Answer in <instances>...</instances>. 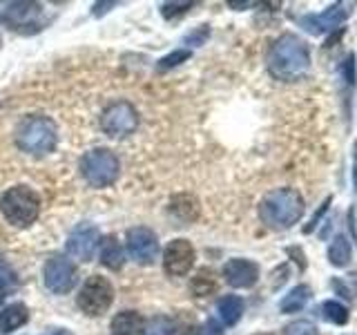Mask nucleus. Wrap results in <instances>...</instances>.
Instances as JSON below:
<instances>
[{"label":"nucleus","mask_w":357,"mask_h":335,"mask_svg":"<svg viewBox=\"0 0 357 335\" xmlns=\"http://www.w3.org/2000/svg\"><path fill=\"white\" fill-rule=\"evenodd\" d=\"M266 67L273 78L284 83L301 81L310 70V50L297 34H282L268 50Z\"/></svg>","instance_id":"obj_1"},{"label":"nucleus","mask_w":357,"mask_h":335,"mask_svg":"<svg viewBox=\"0 0 357 335\" xmlns=\"http://www.w3.org/2000/svg\"><path fill=\"white\" fill-rule=\"evenodd\" d=\"M306 210L304 197L295 188H275L266 193L259 204V217L268 228L288 230L301 219Z\"/></svg>","instance_id":"obj_2"},{"label":"nucleus","mask_w":357,"mask_h":335,"mask_svg":"<svg viewBox=\"0 0 357 335\" xmlns=\"http://www.w3.org/2000/svg\"><path fill=\"white\" fill-rule=\"evenodd\" d=\"M16 145L31 156H45L54 152L59 143V128L45 114H29L16 126Z\"/></svg>","instance_id":"obj_3"},{"label":"nucleus","mask_w":357,"mask_h":335,"mask_svg":"<svg viewBox=\"0 0 357 335\" xmlns=\"http://www.w3.org/2000/svg\"><path fill=\"white\" fill-rule=\"evenodd\" d=\"M0 212L16 228H27L40 215V197L27 186H14L0 199Z\"/></svg>","instance_id":"obj_4"},{"label":"nucleus","mask_w":357,"mask_h":335,"mask_svg":"<svg viewBox=\"0 0 357 335\" xmlns=\"http://www.w3.org/2000/svg\"><path fill=\"white\" fill-rule=\"evenodd\" d=\"M119 156L107 148H94L83 154L81 174L92 188H107L119 179Z\"/></svg>","instance_id":"obj_5"},{"label":"nucleus","mask_w":357,"mask_h":335,"mask_svg":"<svg viewBox=\"0 0 357 335\" xmlns=\"http://www.w3.org/2000/svg\"><path fill=\"white\" fill-rule=\"evenodd\" d=\"M3 22L16 34L29 36L47 27V9L40 3H9L3 9Z\"/></svg>","instance_id":"obj_6"},{"label":"nucleus","mask_w":357,"mask_h":335,"mask_svg":"<svg viewBox=\"0 0 357 335\" xmlns=\"http://www.w3.org/2000/svg\"><path fill=\"white\" fill-rule=\"evenodd\" d=\"M112 302H114V286L109 284V279L103 275H92L85 279L76 304L85 315L98 318L112 306Z\"/></svg>","instance_id":"obj_7"},{"label":"nucleus","mask_w":357,"mask_h":335,"mask_svg":"<svg viewBox=\"0 0 357 335\" xmlns=\"http://www.w3.org/2000/svg\"><path fill=\"white\" fill-rule=\"evenodd\" d=\"M139 128V112L130 100L109 103L100 114V130L112 139H126Z\"/></svg>","instance_id":"obj_8"},{"label":"nucleus","mask_w":357,"mask_h":335,"mask_svg":"<svg viewBox=\"0 0 357 335\" xmlns=\"http://www.w3.org/2000/svg\"><path fill=\"white\" fill-rule=\"evenodd\" d=\"M45 286H47L54 295H65L76 286L78 271L72 260H67L65 255H54L45 264Z\"/></svg>","instance_id":"obj_9"},{"label":"nucleus","mask_w":357,"mask_h":335,"mask_svg":"<svg viewBox=\"0 0 357 335\" xmlns=\"http://www.w3.org/2000/svg\"><path fill=\"white\" fill-rule=\"evenodd\" d=\"M126 246L128 255L141 266H150L159 257V239H156L154 230H150L148 226L130 228L126 234Z\"/></svg>","instance_id":"obj_10"},{"label":"nucleus","mask_w":357,"mask_h":335,"mask_svg":"<svg viewBox=\"0 0 357 335\" xmlns=\"http://www.w3.org/2000/svg\"><path fill=\"white\" fill-rule=\"evenodd\" d=\"M98 244H100V232L94 223H78V226L70 232V237H67L65 251L72 260L89 262L94 257Z\"/></svg>","instance_id":"obj_11"},{"label":"nucleus","mask_w":357,"mask_h":335,"mask_svg":"<svg viewBox=\"0 0 357 335\" xmlns=\"http://www.w3.org/2000/svg\"><path fill=\"white\" fill-rule=\"evenodd\" d=\"M197 253L188 239H172L163 251V271L170 277H183L195 266Z\"/></svg>","instance_id":"obj_12"},{"label":"nucleus","mask_w":357,"mask_h":335,"mask_svg":"<svg viewBox=\"0 0 357 335\" xmlns=\"http://www.w3.org/2000/svg\"><path fill=\"white\" fill-rule=\"evenodd\" d=\"M349 16H351V3H335L326 11H321V14L304 16L301 18V25H304L306 31L315 34V36H321V34L337 29Z\"/></svg>","instance_id":"obj_13"},{"label":"nucleus","mask_w":357,"mask_h":335,"mask_svg":"<svg viewBox=\"0 0 357 335\" xmlns=\"http://www.w3.org/2000/svg\"><path fill=\"white\" fill-rule=\"evenodd\" d=\"M223 277H226V282L232 288H250L259 279V266L250 260L234 257V260L226 262V266H223Z\"/></svg>","instance_id":"obj_14"},{"label":"nucleus","mask_w":357,"mask_h":335,"mask_svg":"<svg viewBox=\"0 0 357 335\" xmlns=\"http://www.w3.org/2000/svg\"><path fill=\"white\" fill-rule=\"evenodd\" d=\"M98 257H100V264L109 268V271H121L123 264H126V255H123V248L114 234H107V237L100 239Z\"/></svg>","instance_id":"obj_15"},{"label":"nucleus","mask_w":357,"mask_h":335,"mask_svg":"<svg viewBox=\"0 0 357 335\" xmlns=\"http://www.w3.org/2000/svg\"><path fill=\"white\" fill-rule=\"evenodd\" d=\"M143 315L137 311H121L119 315L112 318L109 331L112 335H139L143 331Z\"/></svg>","instance_id":"obj_16"},{"label":"nucleus","mask_w":357,"mask_h":335,"mask_svg":"<svg viewBox=\"0 0 357 335\" xmlns=\"http://www.w3.org/2000/svg\"><path fill=\"white\" fill-rule=\"evenodd\" d=\"M27 320H29V308L22 304V302L9 304L0 313V333H11L20 327H25Z\"/></svg>","instance_id":"obj_17"},{"label":"nucleus","mask_w":357,"mask_h":335,"mask_svg":"<svg viewBox=\"0 0 357 335\" xmlns=\"http://www.w3.org/2000/svg\"><path fill=\"white\" fill-rule=\"evenodd\" d=\"M217 311H219L221 322L226 324V327H234L243 315V299L239 295H226L219 299Z\"/></svg>","instance_id":"obj_18"},{"label":"nucleus","mask_w":357,"mask_h":335,"mask_svg":"<svg viewBox=\"0 0 357 335\" xmlns=\"http://www.w3.org/2000/svg\"><path fill=\"white\" fill-rule=\"evenodd\" d=\"M170 212L181 221H195L199 217V201L192 195H176L170 201Z\"/></svg>","instance_id":"obj_19"},{"label":"nucleus","mask_w":357,"mask_h":335,"mask_svg":"<svg viewBox=\"0 0 357 335\" xmlns=\"http://www.w3.org/2000/svg\"><path fill=\"white\" fill-rule=\"evenodd\" d=\"M217 277H215V271H210V268H201L197 271V275L192 277V282H190V290H192L195 297H208L212 293H217Z\"/></svg>","instance_id":"obj_20"},{"label":"nucleus","mask_w":357,"mask_h":335,"mask_svg":"<svg viewBox=\"0 0 357 335\" xmlns=\"http://www.w3.org/2000/svg\"><path fill=\"white\" fill-rule=\"evenodd\" d=\"M310 286L306 284H299L295 286L293 290H288L286 297L279 302V308H282V313H297L304 308L308 302H310Z\"/></svg>","instance_id":"obj_21"},{"label":"nucleus","mask_w":357,"mask_h":335,"mask_svg":"<svg viewBox=\"0 0 357 335\" xmlns=\"http://www.w3.org/2000/svg\"><path fill=\"white\" fill-rule=\"evenodd\" d=\"M351 260H353V248H351L349 239H346L344 234H337L328 248V262L335 268H346L351 264Z\"/></svg>","instance_id":"obj_22"},{"label":"nucleus","mask_w":357,"mask_h":335,"mask_svg":"<svg viewBox=\"0 0 357 335\" xmlns=\"http://www.w3.org/2000/svg\"><path fill=\"white\" fill-rule=\"evenodd\" d=\"M321 315L326 318L331 324L344 327V324L349 322V308H346L342 302H337V299H326L321 304Z\"/></svg>","instance_id":"obj_23"},{"label":"nucleus","mask_w":357,"mask_h":335,"mask_svg":"<svg viewBox=\"0 0 357 335\" xmlns=\"http://www.w3.org/2000/svg\"><path fill=\"white\" fill-rule=\"evenodd\" d=\"M141 335H174V322L167 315H154L143 324Z\"/></svg>","instance_id":"obj_24"},{"label":"nucleus","mask_w":357,"mask_h":335,"mask_svg":"<svg viewBox=\"0 0 357 335\" xmlns=\"http://www.w3.org/2000/svg\"><path fill=\"white\" fill-rule=\"evenodd\" d=\"M190 56H192V52H190V50H174L172 54L163 56V59L156 63V70L167 72V70H172V67H178L181 63H185Z\"/></svg>","instance_id":"obj_25"},{"label":"nucleus","mask_w":357,"mask_h":335,"mask_svg":"<svg viewBox=\"0 0 357 335\" xmlns=\"http://www.w3.org/2000/svg\"><path fill=\"white\" fill-rule=\"evenodd\" d=\"M284 335H319L310 320H295L284 327Z\"/></svg>","instance_id":"obj_26"},{"label":"nucleus","mask_w":357,"mask_h":335,"mask_svg":"<svg viewBox=\"0 0 357 335\" xmlns=\"http://www.w3.org/2000/svg\"><path fill=\"white\" fill-rule=\"evenodd\" d=\"M195 3H165L163 7H161V14H163V18H174V16H178V14H185V11L192 7Z\"/></svg>","instance_id":"obj_27"},{"label":"nucleus","mask_w":357,"mask_h":335,"mask_svg":"<svg viewBox=\"0 0 357 335\" xmlns=\"http://www.w3.org/2000/svg\"><path fill=\"white\" fill-rule=\"evenodd\" d=\"M197 335H223V329H221V324L217 320H206L199 327Z\"/></svg>","instance_id":"obj_28"},{"label":"nucleus","mask_w":357,"mask_h":335,"mask_svg":"<svg viewBox=\"0 0 357 335\" xmlns=\"http://www.w3.org/2000/svg\"><path fill=\"white\" fill-rule=\"evenodd\" d=\"M208 36H210V29H208V25H201L197 31L188 34V36H185V43H190V45H201V43H204Z\"/></svg>","instance_id":"obj_29"},{"label":"nucleus","mask_w":357,"mask_h":335,"mask_svg":"<svg viewBox=\"0 0 357 335\" xmlns=\"http://www.w3.org/2000/svg\"><path fill=\"white\" fill-rule=\"evenodd\" d=\"M328 204H331V197H326V201H324V204H321V208H317V212H315V215H312L310 223H308V226L304 228L306 232H312V230H315V226L319 223V217H324V212L328 210Z\"/></svg>","instance_id":"obj_30"},{"label":"nucleus","mask_w":357,"mask_h":335,"mask_svg":"<svg viewBox=\"0 0 357 335\" xmlns=\"http://www.w3.org/2000/svg\"><path fill=\"white\" fill-rule=\"evenodd\" d=\"M119 3H96L94 5V16H103L109 11V7H116Z\"/></svg>","instance_id":"obj_31"},{"label":"nucleus","mask_w":357,"mask_h":335,"mask_svg":"<svg viewBox=\"0 0 357 335\" xmlns=\"http://www.w3.org/2000/svg\"><path fill=\"white\" fill-rule=\"evenodd\" d=\"M9 279L7 277H0V304L5 302V297H7V293H9Z\"/></svg>","instance_id":"obj_32"},{"label":"nucleus","mask_w":357,"mask_h":335,"mask_svg":"<svg viewBox=\"0 0 357 335\" xmlns=\"http://www.w3.org/2000/svg\"><path fill=\"white\" fill-rule=\"evenodd\" d=\"M353 181H355V188H357V143L353 145Z\"/></svg>","instance_id":"obj_33"},{"label":"nucleus","mask_w":357,"mask_h":335,"mask_svg":"<svg viewBox=\"0 0 357 335\" xmlns=\"http://www.w3.org/2000/svg\"><path fill=\"white\" fill-rule=\"evenodd\" d=\"M52 335H74L72 331H65V329H59V331H54Z\"/></svg>","instance_id":"obj_34"},{"label":"nucleus","mask_w":357,"mask_h":335,"mask_svg":"<svg viewBox=\"0 0 357 335\" xmlns=\"http://www.w3.org/2000/svg\"><path fill=\"white\" fill-rule=\"evenodd\" d=\"M0 45H3V38H0Z\"/></svg>","instance_id":"obj_35"}]
</instances>
